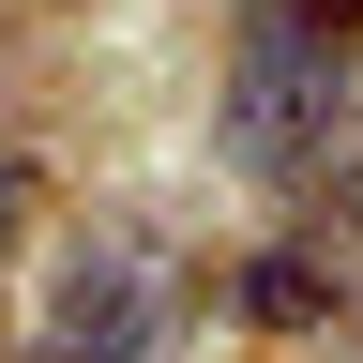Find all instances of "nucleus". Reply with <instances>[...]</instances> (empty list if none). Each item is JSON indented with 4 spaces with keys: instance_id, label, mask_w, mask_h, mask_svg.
<instances>
[{
    "instance_id": "nucleus-2",
    "label": "nucleus",
    "mask_w": 363,
    "mask_h": 363,
    "mask_svg": "<svg viewBox=\"0 0 363 363\" xmlns=\"http://www.w3.org/2000/svg\"><path fill=\"white\" fill-rule=\"evenodd\" d=\"M182 257L152 242V227H91V242L61 257V288H45V333L30 363H182Z\"/></svg>"
},
{
    "instance_id": "nucleus-5",
    "label": "nucleus",
    "mask_w": 363,
    "mask_h": 363,
    "mask_svg": "<svg viewBox=\"0 0 363 363\" xmlns=\"http://www.w3.org/2000/svg\"><path fill=\"white\" fill-rule=\"evenodd\" d=\"M16 242H30V167L0 152V257H16Z\"/></svg>"
},
{
    "instance_id": "nucleus-3",
    "label": "nucleus",
    "mask_w": 363,
    "mask_h": 363,
    "mask_svg": "<svg viewBox=\"0 0 363 363\" xmlns=\"http://www.w3.org/2000/svg\"><path fill=\"white\" fill-rule=\"evenodd\" d=\"M242 318H272V333H318V318H333V257H318V242L242 257Z\"/></svg>"
},
{
    "instance_id": "nucleus-1",
    "label": "nucleus",
    "mask_w": 363,
    "mask_h": 363,
    "mask_svg": "<svg viewBox=\"0 0 363 363\" xmlns=\"http://www.w3.org/2000/svg\"><path fill=\"white\" fill-rule=\"evenodd\" d=\"M363 136V0H242V45H227V167L272 182V197H318Z\"/></svg>"
},
{
    "instance_id": "nucleus-4",
    "label": "nucleus",
    "mask_w": 363,
    "mask_h": 363,
    "mask_svg": "<svg viewBox=\"0 0 363 363\" xmlns=\"http://www.w3.org/2000/svg\"><path fill=\"white\" fill-rule=\"evenodd\" d=\"M318 212H333V227H348V242H363V136H348V152H333V167H318Z\"/></svg>"
}]
</instances>
